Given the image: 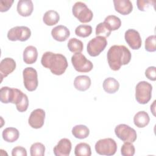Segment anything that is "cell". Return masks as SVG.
Here are the masks:
<instances>
[{"mask_svg":"<svg viewBox=\"0 0 156 156\" xmlns=\"http://www.w3.org/2000/svg\"><path fill=\"white\" fill-rule=\"evenodd\" d=\"M135 149L132 143L124 142L121 149V154L123 156H133L135 154Z\"/></svg>","mask_w":156,"mask_h":156,"instance_id":"cell-33","label":"cell"},{"mask_svg":"<svg viewBox=\"0 0 156 156\" xmlns=\"http://www.w3.org/2000/svg\"><path fill=\"white\" fill-rule=\"evenodd\" d=\"M145 49L148 52L156 50V37L155 35L149 36L145 40Z\"/></svg>","mask_w":156,"mask_h":156,"instance_id":"cell-34","label":"cell"},{"mask_svg":"<svg viewBox=\"0 0 156 156\" xmlns=\"http://www.w3.org/2000/svg\"><path fill=\"white\" fill-rule=\"evenodd\" d=\"M38 51L34 46H27L23 51V60L26 64L34 63L37 59Z\"/></svg>","mask_w":156,"mask_h":156,"instance_id":"cell-19","label":"cell"},{"mask_svg":"<svg viewBox=\"0 0 156 156\" xmlns=\"http://www.w3.org/2000/svg\"><path fill=\"white\" fill-rule=\"evenodd\" d=\"M152 86L146 81H141L135 87V99L141 104H147L151 99Z\"/></svg>","mask_w":156,"mask_h":156,"instance_id":"cell-3","label":"cell"},{"mask_svg":"<svg viewBox=\"0 0 156 156\" xmlns=\"http://www.w3.org/2000/svg\"><path fill=\"white\" fill-rule=\"evenodd\" d=\"M72 134L76 138L84 139L89 135L90 130L85 125H76L72 129Z\"/></svg>","mask_w":156,"mask_h":156,"instance_id":"cell-25","label":"cell"},{"mask_svg":"<svg viewBox=\"0 0 156 156\" xmlns=\"http://www.w3.org/2000/svg\"><path fill=\"white\" fill-rule=\"evenodd\" d=\"M45 112L41 108H37L33 110L29 118L28 122L30 126L34 129L41 128L44 122Z\"/></svg>","mask_w":156,"mask_h":156,"instance_id":"cell-12","label":"cell"},{"mask_svg":"<svg viewBox=\"0 0 156 156\" xmlns=\"http://www.w3.org/2000/svg\"><path fill=\"white\" fill-rule=\"evenodd\" d=\"M95 151L99 155H113L117 151V144L112 138L101 139L95 144Z\"/></svg>","mask_w":156,"mask_h":156,"instance_id":"cell-5","label":"cell"},{"mask_svg":"<svg viewBox=\"0 0 156 156\" xmlns=\"http://www.w3.org/2000/svg\"><path fill=\"white\" fill-rule=\"evenodd\" d=\"M119 82L113 77H108L104 80L103 88L108 93H115L119 90Z\"/></svg>","mask_w":156,"mask_h":156,"instance_id":"cell-22","label":"cell"},{"mask_svg":"<svg viewBox=\"0 0 156 156\" xmlns=\"http://www.w3.org/2000/svg\"><path fill=\"white\" fill-rule=\"evenodd\" d=\"M146 77L152 81L156 80V68L155 66H149L145 71Z\"/></svg>","mask_w":156,"mask_h":156,"instance_id":"cell-36","label":"cell"},{"mask_svg":"<svg viewBox=\"0 0 156 156\" xmlns=\"http://www.w3.org/2000/svg\"><path fill=\"white\" fill-rule=\"evenodd\" d=\"M149 121L150 118L149 115L145 111L137 112L133 117V122L135 125L139 128L146 127L149 124Z\"/></svg>","mask_w":156,"mask_h":156,"instance_id":"cell-21","label":"cell"},{"mask_svg":"<svg viewBox=\"0 0 156 156\" xmlns=\"http://www.w3.org/2000/svg\"><path fill=\"white\" fill-rule=\"evenodd\" d=\"M104 23L111 31L118 29L121 25V21L119 18L115 15L107 16L105 18Z\"/></svg>","mask_w":156,"mask_h":156,"instance_id":"cell-26","label":"cell"},{"mask_svg":"<svg viewBox=\"0 0 156 156\" xmlns=\"http://www.w3.org/2000/svg\"><path fill=\"white\" fill-rule=\"evenodd\" d=\"M68 48L72 52L79 53L83 51V44L80 40L76 38H72L68 41Z\"/></svg>","mask_w":156,"mask_h":156,"instance_id":"cell-28","label":"cell"},{"mask_svg":"<svg viewBox=\"0 0 156 156\" xmlns=\"http://www.w3.org/2000/svg\"><path fill=\"white\" fill-rule=\"evenodd\" d=\"M71 143L68 138H62L54 147V154L56 156H68L71 151Z\"/></svg>","mask_w":156,"mask_h":156,"instance_id":"cell-14","label":"cell"},{"mask_svg":"<svg viewBox=\"0 0 156 156\" xmlns=\"http://www.w3.org/2000/svg\"><path fill=\"white\" fill-rule=\"evenodd\" d=\"M12 156H27L26 149L21 146L15 147L12 151Z\"/></svg>","mask_w":156,"mask_h":156,"instance_id":"cell-37","label":"cell"},{"mask_svg":"<svg viewBox=\"0 0 156 156\" xmlns=\"http://www.w3.org/2000/svg\"><path fill=\"white\" fill-rule=\"evenodd\" d=\"M45 147L41 143H35L32 144L30 148L31 156H43L44 155Z\"/></svg>","mask_w":156,"mask_h":156,"instance_id":"cell-30","label":"cell"},{"mask_svg":"<svg viewBox=\"0 0 156 156\" xmlns=\"http://www.w3.org/2000/svg\"><path fill=\"white\" fill-rule=\"evenodd\" d=\"M17 12L22 16H29L34 10V4L30 0H20L17 4Z\"/></svg>","mask_w":156,"mask_h":156,"instance_id":"cell-18","label":"cell"},{"mask_svg":"<svg viewBox=\"0 0 156 156\" xmlns=\"http://www.w3.org/2000/svg\"><path fill=\"white\" fill-rule=\"evenodd\" d=\"M110 68L113 71L119 70L121 66L128 64L131 60V53L124 45H113L110 48L107 54Z\"/></svg>","mask_w":156,"mask_h":156,"instance_id":"cell-1","label":"cell"},{"mask_svg":"<svg viewBox=\"0 0 156 156\" xmlns=\"http://www.w3.org/2000/svg\"><path fill=\"white\" fill-rule=\"evenodd\" d=\"M154 1H144V0H138L136 1V4L138 9L141 11H145L151 5H154Z\"/></svg>","mask_w":156,"mask_h":156,"instance_id":"cell-35","label":"cell"},{"mask_svg":"<svg viewBox=\"0 0 156 156\" xmlns=\"http://www.w3.org/2000/svg\"><path fill=\"white\" fill-rule=\"evenodd\" d=\"M92 27L90 25H79L75 29V34L80 37H87L91 35Z\"/></svg>","mask_w":156,"mask_h":156,"instance_id":"cell-29","label":"cell"},{"mask_svg":"<svg viewBox=\"0 0 156 156\" xmlns=\"http://www.w3.org/2000/svg\"><path fill=\"white\" fill-rule=\"evenodd\" d=\"M3 139L9 143H13L16 141L20 136V132L15 127H7L2 131Z\"/></svg>","mask_w":156,"mask_h":156,"instance_id":"cell-23","label":"cell"},{"mask_svg":"<svg viewBox=\"0 0 156 156\" xmlns=\"http://www.w3.org/2000/svg\"><path fill=\"white\" fill-rule=\"evenodd\" d=\"M115 135L124 142L133 143L137 138L135 129L125 124H121L116 126L115 129Z\"/></svg>","mask_w":156,"mask_h":156,"instance_id":"cell-6","label":"cell"},{"mask_svg":"<svg viewBox=\"0 0 156 156\" xmlns=\"http://www.w3.org/2000/svg\"><path fill=\"white\" fill-rule=\"evenodd\" d=\"M74 85L76 89L79 91H86L91 85V79L88 76L85 75L78 76L74 80Z\"/></svg>","mask_w":156,"mask_h":156,"instance_id":"cell-20","label":"cell"},{"mask_svg":"<svg viewBox=\"0 0 156 156\" xmlns=\"http://www.w3.org/2000/svg\"><path fill=\"white\" fill-rule=\"evenodd\" d=\"M60 20L58 13L53 10L46 12L43 17V21L47 26H53L56 24Z\"/></svg>","mask_w":156,"mask_h":156,"instance_id":"cell-24","label":"cell"},{"mask_svg":"<svg viewBox=\"0 0 156 156\" xmlns=\"http://www.w3.org/2000/svg\"><path fill=\"white\" fill-rule=\"evenodd\" d=\"M24 85L27 90L33 91L38 87V74L36 69L32 67H27L23 71Z\"/></svg>","mask_w":156,"mask_h":156,"instance_id":"cell-8","label":"cell"},{"mask_svg":"<svg viewBox=\"0 0 156 156\" xmlns=\"http://www.w3.org/2000/svg\"><path fill=\"white\" fill-rule=\"evenodd\" d=\"M20 90L8 87H3L0 90V99L4 104L12 103L15 104Z\"/></svg>","mask_w":156,"mask_h":156,"instance_id":"cell-11","label":"cell"},{"mask_svg":"<svg viewBox=\"0 0 156 156\" xmlns=\"http://www.w3.org/2000/svg\"><path fill=\"white\" fill-rule=\"evenodd\" d=\"M52 37L58 41H64L70 35L69 30L65 26L58 25L54 27L51 30Z\"/></svg>","mask_w":156,"mask_h":156,"instance_id":"cell-16","label":"cell"},{"mask_svg":"<svg viewBox=\"0 0 156 156\" xmlns=\"http://www.w3.org/2000/svg\"><path fill=\"white\" fill-rule=\"evenodd\" d=\"M13 3V0H1L0 1V11L7 12Z\"/></svg>","mask_w":156,"mask_h":156,"instance_id":"cell-38","label":"cell"},{"mask_svg":"<svg viewBox=\"0 0 156 156\" xmlns=\"http://www.w3.org/2000/svg\"><path fill=\"white\" fill-rule=\"evenodd\" d=\"M31 35L30 29L26 26H15L10 29L7 33V38L10 41H25Z\"/></svg>","mask_w":156,"mask_h":156,"instance_id":"cell-10","label":"cell"},{"mask_svg":"<svg viewBox=\"0 0 156 156\" xmlns=\"http://www.w3.org/2000/svg\"><path fill=\"white\" fill-rule=\"evenodd\" d=\"M107 44L106 38L96 36L89 41L87 44V52L90 56L96 57L104 50Z\"/></svg>","mask_w":156,"mask_h":156,"instance_id":"cell-9","label":"cell"},{"mask_svg":"<svg viewBox=\"0 0 156 156\" xmlns=\"http://www.w3.org/2000/svg\"><path fill=\"white\" fill-rule=\"evenodd\" d=\"M41 65L51 72L57 76L63 74L68 67L66 58L61 54H55L52 52H44L41 59Z\"/></svg>","mask_w":156,"mask_h":156,"instance_id":"cell-2","label":"cell"},{"mask_svg":"<svg viewBox=\"0 0 156 156\" xmlns=\"http://www.w3.org/2000/svg\"><path fill=\"white\" fill-rule=\"evenodd\" d=\"M113 4L115 10L122 15H128L132 11L133 5L130 0H114Z\"/></svg>","mask_w":156,"mask_h":156,"instance_id":"cell-17","label":"cell"},{"mask_svg":"<svg viewBox=\"0 0 156 156\" xmlns=\"http://www.w3.org/2000/svg\"><path fill=\"white\" fill-rule=\"evenodd\" d=\"M15 104L16 109L20 112H25L29 106V99L27 95L23 93V94L21 95L20 98Z\"/></svg>","mask_w":156,"mask_h":156,"instance_id":"cell-31","label":"cell"},{"mask_svg":"<svg viewBox=\"0 0 156 156\" xmlns=\"http://www.w3.org/2000/svg\"><path fill=\"white\" fill-rule=\"evenodd\" d=\"M111 32L112 31L107 27L104 22L99 23L96 27V36H101L107 38L110 35Z\"/></svg>","mask_w":156,"mask_h":156,"instance_id":"cell-32","label":"cell"},{"mask_svg":"<svg viewBox=\"0 0 156 156\" xmlns=\"http://www.w3.org/2000/svg\"><path fill=\"white\" fill-rule=\"evenodd\" d=\"M71 62L74 69L80 73H88L93 68L92 62L80 52L75 53L71 57Z\"/></svg>","mask_w":156,"mask_h":156,"instance_id":"cell-7","label":"cell"},{"mask_svg":"<svg viewBox=\"0 0 156 156\" xmlns=\"http://www.w3.org/2000/svg\"><path fill=\"white\" fill-rule=\"evenodd\" d=\"M73 15L81 23H86L91 21L93 13L92 11L82 2H76L73 6Z\"/></svg>","mask_w":156,"mask_h":156,"instance_id":"cell-4","label":"cell"},{"mask_svg":"<svg viewBox=\"0 0 156 156\" xmlns=\"http://www.w3.org/2000/svg\"><path fill=\"white\" fill-rule=\"evenodd\" d=\"M125 40L132 49H138L141 46V38L139 32L133 29L127 30L124 35Z\"/></svg>","mask_w":156,"mask_h":156,"instance_id":"cell-13","label":"cell"},{"mask_svg":"<svg viewBox=\"0 0 156 156\" xmlns=\"http://www.w3.org/2000/svg\"><path fill=\"white\" fill-rule=\"evenodd\" d=\"M16 68L15 61L10 57H6L2 59L0 63V74L1 80L4 77H7L12 73Z\"/></svg>","mask_w":156,"mask_h":156,"instance_id":"cell-15","label":"cell"},{"mask_svg":"<svg viewBox=\"0 0 156 156\" xmlns=\"http://www.w3.org/2000/svg\"><path fill=\"white\" fill-rule=\"evenodd\" d=\"M76 156H90L91 151L90 145L85 143H80L77 144L74 149Z\"/></svg>","mask_w":156,"mask_h":156,"instance_id":"cell-27","label":"cell"}]
</instances>
